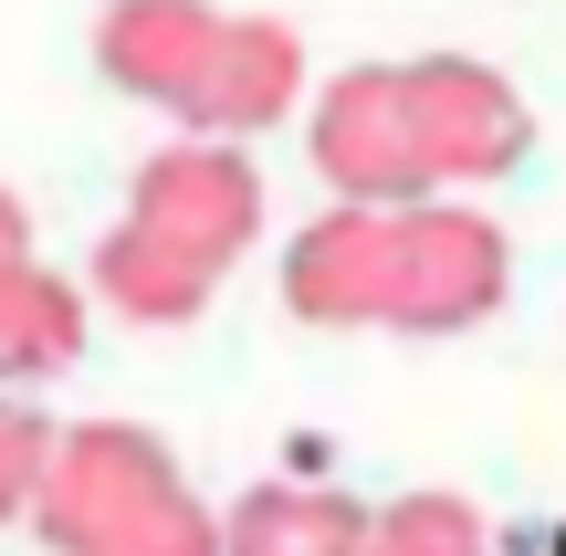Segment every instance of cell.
Wrapping results in <instances>:
<instances>
[{
  "label": "cell",
  "mask_w": 566,
  "mask_h": 556,
  "mask_svg": "<svg viewBox=\"0 0 566 556\" xmlns=\"http://www.w3.org/2000/svg\"><path fill=\"white\" fill-rule=\"evenodd\" d=\"M53 441H63V420H42L32 399L0 389V525H32L42 473H53Z\"/></svg>",
  "instance_id": "13"
},
{
  "label": "cell",
  "mask_w": 566,
  "mask_h": 556,
  "mask_svg": "<svg viewBox=\"0 0 566 556\" xmlns=\"http://www.w3.org/2000/svg\"><path fill=\"white\" fill-rule=\"evenodd\" d=\"M378 504L336 494V483H252L221 515V556H367Z\"/></svg>",
  "instance_id": "9"
},
{
  "label": "cell",
  "mask_w": 566,
  "mask_h": 556,
  "mask_svg": "<svg viewBox=\"0 0 566 556\" xmlns=\"http://www.w3.org/2000/svg\"><path fill=\"white\" fill-rule=\"evenodd\" d=\"M294 95H304V42H294V21L231 11V21H221V53H210V74H200V95L179 105V137L252 147L263 126L294 116Z\"/></svg>",
  "instance_id": "7"
},
{
  "label": "cell",
  "mask_w": 566,
  "mask_h": 556,
  "mask_svg": "<svg viewBox=\"0 0 566 556\" xmlns=\"http://www.w3.org/2000/svg\"><path fill=\"white\" fill-rule=\"evenodd\" d=\"M367 556H493V525L462 494H399V504H378Z\"/></svg>",
  "instance_id": "12"
},
{
  "label": "cell",
  "mask_w": 566,
  "mask_h": 556,
  "mask_svg": "<svg viewBox=\"0 0 566 556\" xmlns=\"http://www.w3.org/2000/svg\"><path fill=\"white\" fill-rule=\"evenodd\" d=\"M84 357V284H63L53 263H11L0 273V389H42Z\"/></svg>",
  "instance_id": "11"
},
{
  "label": "cell",
  "mask_w": 566,
  "mask_h": 556,
  "mask_svg": "<svg viewBox=\"0 0 566 556\" xmlns=\"http://www.w3.org/2000/svg\"><path fill=\"white\" fill-rule=\"evenodd\" d=\"M514 242L493 210L472 200H420L399 210V294H388V336H462L504 305Z\"/></svg>",
  "instance_id": "4"
},
{
  "label": "cell",
  "mask_w": 566,
  "mask_h": 556,
  "mask_svg": "<svg viewBox=\"0 0 566 556\" xmlns=\"http://www.w3.org/2000/svg\"><path fill=\"white\" fill-rule=\"evenodd\" d=\"M32 263V210H21V189H0V273Z\"/></svg>",
  "instance_id": "14"
},
{
  "label": "cell",
  "mask_w": 566,
  "mask_h": 556,
  "mask_svg": "<svg viewBox=\"0 0 566 556\" xmlns=\"http://www.w3.org/2000/svg\"><path fill=\"white\" fill-rule=\"evenodd\" d=\"M210 294H221V273L200 263V252H179V242H158L147 221H116L95 242V305H116L126 326H200L210 315Z\"/></svg>",
  "instance_id": "10"
},
{
  "label": "cell",
  "mask_w": 566,
  "mask_h": 556,
  "mask_svg": "<svg viewBox=\"0 0 566 556\" xmlns=\"http://www.w3.org/2000/svg\"><path fill=\"white\" fill-rule=\"evenodd\" d=\"M409 126H420L430 189H493L525 168L535 147V105L504 63L483 53H420L409 63Z\"/></svg>",
  "instance_id": "3"
},
{
  "label": "cell",
  "mask_w": 566,
  "mask_h": 556,
  "mask_svg": "<svg viewBox=\"0 0 566 556\" xmlns=\"http://www.w3.org/2000/svg\"><path fill=\"white\" fill-rule=\"evenodd\" d=\"M315 179L346 210H420L441 200L420 158V126H409V63H346L315 95Z\"/></svg>",
  "instance_id": "2"
},
{
  "label": "cell",
  "mask_w": 566,
  "mask_h": 556,
  "mask_svg": "<svg viewBox=\"0 0 566 556\" xmlns=\"http://www.w3.org/2000/svg\"><path fill=\"white\" fill-rule=\"evenodd\" d=\"M388 294H399V210H325L283 242V315L325 336H388Z\"/></svg>",
  "instance_id": "6"
},
{
  "label": "cell",
  "mask_w": 566,
  "mask_h": 556,
  "mask_svg": "<svg viewBox=\"0 0 566 556\" xmlns=\"http://www.w3.org/2000/svg\"><path fill=\"white\" fill-rule=\"evenodd\" d=\"M126 221H147L158 242L200 252L210 273H231L252 242H263V168L221 137H168L137 158L126 179Z\"/></svg>",
  "instance_id": "5"
},
{
  "label": "cell",
  "mask_w": 566,
  "mask_h": 556,
  "mask_svg": "<svg viewBox=\"0 0 566 556\" xmlns=\"http://www.w3.org/2000/svg\"><path fill=\"white\" fill-rule=\"evenodd\" d=\"M32 536L53 556H221V504L189 494L179 452L137 420H74L53 441Z\"/></svg>",
  "instance_id": "1"
},
{
  "label": "cell",
  "mask_w": 566,
  "mask_h": 556,
  "mask_svg": "<svg viewBox=\"0 0 566 556\" xmlns=\"http://www.w3.org/2000/svg\"><path fill=\"white\" fill-rule=\"evenodd\" d=\"M221 21L231 11H210V0H105V21H95V74L116 84V95L179 116V105L200 95L210 53H221Z\"/></svg>",
  "instance_id": "8"
}]
</instances>
